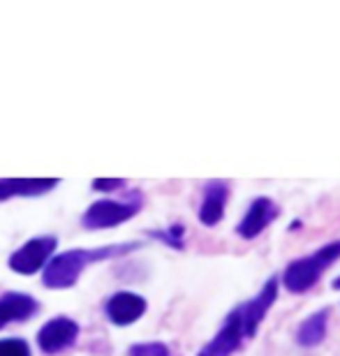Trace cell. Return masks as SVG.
<instances>
[{"label": "cell", "mask_w": 340, "mask_h": 356, "mask_svg": "<svg viewBox=\"0 0 340 356\" xmlns=\"http://www.w3.org/2000/svg\"><path fill=\"white\" fill-rule=\"evenodd\" d=\"M340 259V241H334V243L320 248L308 257H301L292 261L285 268V275H282V284L289 294H303V291L313 289L317 282H320L322 273L329 266H334Z\"/></svg>", "instance_id": "obj_2"}, {"label": "cell", "mask_w": 340, "mask_h": 356, "mask_svg": "<svg viewBox=\"0 0 340 356\" xmlns=\"http://www.w3.org/2000/svg\"><path fill=\"white\" fill-rule=\"evenodd\" d=\"M334 289H340V277H336V280H334Z\"/></svg>", "instance_id": "obj_17"}, {"label": "cell", "mask_w": 340, "mask_h": 356, "mask_svg": "<svg viewBox=\"0 0 340 356\" xmlns=\"http://www.w3.org/2000/svg\"><path fill=\"white\" fill-rule=\"evenodd\" d=\"M278 206H275L273 199H268V197H257L254 202L250 204V209L245 211V216L243 220L238 222L236 227V232H238V236H243L248 241H252V238H257L261 232L266 229L268 225L273 222L275 218H278Z\"/></svg>", "instance_id": "obj_8"}, {"label": "cell", "mask_w": 340, "mask_h": 356, "mask_svg": "<svg viewBox=\"0 0 340 356\" xmlns=\"http://www.w3.org/2000/svg\"><path fill=\"white\" fill-rule=\"evenodd\" d=\"M134 248H139V245L125 243V245L93 248V250L76 248V250L60 252L49 259V264L44 266V273H42V282H44V287L49 289H67V287H72V284H76V280L81 277L86 266L95 264V261L113 259V257H118V254L132 252Z\"/></svg>", "instance_id": "obj_1"}, {"label": "cell", "mask_w": 340, "mask_h": 356, "mask_svg": "<svg viewBox=\"0 0 340 356\" xmlns=\"http://www.w3.org/2000/svg\"><path fill=\"white\" fill-rule=\"evenodd\" d=\"M40 310V303L31 294L10 291L0 296V329L14 322H28Z\"/></svg>", "instance_id": "obj_9"}, {"label": "cell", "mask_w": 340, "mask_h": 356, "mask_svg": "<svg viewBox=\"0 0 340 356\" xmlns=\"http://www.w3.org/2000/svg\"><path fill=\"white\" fill-rule=\"evenodd\" d=\"M329 326V310H317L315 315L306 317L296 329V343L301 347H317L327 338Z\"/></svg>", "instance_id": "obj_12"}, {"label": "cell", "mask_w": 340, "mask_h": 356, "mask_svg": "<svg viewBox=\"0 0 340 356\" xmlns=\"http://www.w3.org/2000/svg\"><path fill=\"white\" fill-rule=\"evenodd\" d=\"M58 183L56 178H0V202L12 197H40Z\"/></svg>", "instance_id": "obj_11"}, {"label": "cell", "mask_w": 340, "mask_h": 356, "mask_svg": "<svg viewBox=\"0 0 340 356\" xmlns=\"http://www.w3.org/2000/svg\"><path fill=\"white\" fill-rule=\"evenodd\" d=\"M148 308L146 298L134 294V291H116L104 303V315L111 324L116 326H130L144 317Z\"/></svg>", "instance_id": "obj_7"}, {"label": "cell", "mask_w": 340, "mask_h": 356, "mask_svg": "<svg viewBox=\"0 0 340 356\" xmlns=\"http://www.w3.org/2000/svg\"><path fill=\"white\" fill-rule=\"evenodd\" d=\"M79 338V324L70 317H54L38 333V345L44 354H58Z\"/></svg>", "instance_id": "obj_6"}, {"label": "cell", "mask_w": 340, "mask_h": 356, "mask_svg": "<svg viewBox=\"0 0 340 356\" xmlns=\"http://www.w3.org/2000/svg\"><path fill=\"white\" fill-rule=\"evenodd\" d=\"M248 338H252V336H250V331H248L243 315H241V308L236 305V308L227 315L220 331L202 347L197 356H232L241 350V345H243Z\"/></svg>", "instance_id": "obj_4"}, {"label": "cell", "mask_w": 340, "mask_h": 356, "mask_svg": "<svg viewBox=\"0 0 340 356\" xmlns=\"http://www.w3.org/2000/svg\"><path fill=\"white\" fill-rule=\"evenodd\" d=\"M183 234H186V229H183V225H172L169 229H162V232H151L153 238L162 241V243L172 245L176 248V250H181L183 248Z\"/></svg>", "instance_id": "obj_13"}, {"label": "cell", "mask_w": 340, "mask_h": 356, "mask_svg": "<svg viewBox=\"0 0 340 356\" xmlns=\"http://www.w3.org/2000/svg\"><path fill=\"white\" fill-rule=\"evenodd\" d=\"M227 195H229V188H227L225 181H211L204 188V199L200 206V222L207 227H216L225 216V206H227Z\"/></svg>", "instance_id": "obj_10"}, {"label": "cell", "mask_w": 340, "mask_h": 356, "mask_svg": "<svg viewBox=\"0 0 340 356\" xmlns=\"http://www.w3.org/2000/svg\"><path fill=\"white\" fill-rule=\"evenodd\" d=\"M130 356H172L165 343H137L130 347Z\"/></svg>", "instance_id": "obj_15"}, {"label": "cell", "mask_w": 340, "mask_h": 356, "mask_svg": "<svg viewBox=\"0 0 340 356\" xmlns=\"http://www.w3.org/2000/svg\"><path fill=\"white\" fill-rule=\"evenodd\" d=\"M58 241L54 236H38L24 243L17 252H12L10 257V268L19 275H35L40 268H44L56 252Z\"/></svg>", "instance_id": "obj_5"}, {"label": "cell", "mask_w": 340, "mask_h": 356, "mask_svg": "<svg viewBox=\"0 0 340 356\" xmlns=\"http://www.w3.org/2000/svg\"><path fill=\"white\" fill-rule=\"evenodd\" d=\"M120 185H125L123 178H95L93 181V188L102 190V192H111V190L120 188Z\"/></svg>", "instance_id": "obj_16"}, {"label": "cell", "mask_w": 340, "mask_h": 356, "mask_svg": "<svg viewBox=\"0 0 340 356\" xmlns=\"http://www.w3.org/2000/svg\"><path fill=\"white\" fill-rule=\"evenodd\" d=\"M141 209V199H125V202H113V199H100L90 204L88 211L83 213L81 222L86 229H111L127 222L134 218Z\"/></svg>", "instance_id": "obj_3"}, {"label": "cell", "mask_w": 340, "mask_h": 356, "mask_svg": "<svg viewBox=\"0 0 340 356\" xmlns=\"http://www.w3.org/2000/svg\"><path fill=\"white\" fill-rule=\"evenodd\" d=\"M0 356H31V347L21 338H3L0 340Z\"/></svg>", "instance_id": "obj_14"}]
</instances>
